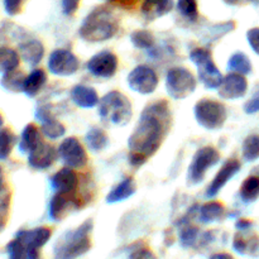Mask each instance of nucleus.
<instances>
[{"instance_id":"nucleus-1","label":"nucleus","mask_w":259,"mask_h":259,"mask_svg":"<svg viewBox=\"0 0 259 259\" xmlns=\"http://www.w3.org/2000/svg\"><path fill=\"white\" fill-rule=\"evenodd\" d=\"M169 121L171 115L166 101H157L144 109L128 141L129 162L133 166H141L156 153L168 131Z\"/></svg>"},{"instance_id":"nucleus-7","label":"nucleus","mask_w":259,"mask_h":259,"mask_svg":"<svg viewBox=\"0 0 259 259\" xmlns=\"http://www.w3.org/2000/svg\"><path fill=\"white\" fill-rule=\"evenodd\" d=\"M166 88L172 99L182 100L194 93L196 89V80L187 68L174 67L167 73Z\"/></svg>"},{"instance_id":"nucleus-24","label":"nucleus","mask_w":259,"mask_h":259,"mask_svg":"<svg viewBox=\"0 0 259 259\" xmlns=\"http://www.w3.org/2000/svg\"><path fill=\"white\" fill-rule=\"evenodd\" d=\"M136 192V184H134L133 179H125L116 185L113 190L106 196V201L109 204H115V202L125 201L126 199L132 196Z\"/></svg>"},{"instance_id":"nucleus-45","label":"nucleus","mask_w":259,"mask_h":259,"mask_svg":"<svg viewBox=\"0 0 259 259\" xmlns=\"http://www.w3.org/2000/svg\"><path fill=\"white\" fill-rule=\"evenodd\" d=\"M210 259H234L230 254L228 253H218V254H214Z\"/></svg>"},{"instance_id":"nucleus-43","label":"nucleus","mask_w":259,"mask_h":259,"mask_svg":"<svg viewBox=\"0 0 259 259\" xmlns=\"http://www.w3.org/2000/svg\"><path fill=\"white\" fill-rule=\"evenodd\" d=\"M245 111L247 113H255V111L259 110V96L257 98H253L252 100L248 101L244 106Z\"/></svg>"},{"instance_id":"nucleus-28","label":"nucleus","mask_w":259,"mask_h":259,"mask_svg":"<svg viewBox=\"0 0 259 259\" xmlns=\"http://www.w3.org/2000/svg\"><path fill=\"white\" fill-rule=\"evenodd\" d=\"M17 143V137L9 128L0 129V161H7Z\"/></svg>"},{"instance_id":"nucleus-46","label":"nucleus","mask_w":259,"mask_h":259,"mask_svg":"<svg viewBox=\"0 0 259 259\" xmlns=\"http://www.w3.org/2000/svg\"><path fill=\"white\" fill-rule=\"evenodd\" d=\"M249 223H247L245 222V220H239V222L237 223V228L238 229H242V230H244V229H247L248 227H249Z\"/></svg>"},{"instance_id":"nucleus-33","label":"nucleus","mask_w":259,"mask_h":259,"mask_svg":"<svg viewBox=\"0 0 259 259\" xmlns=\"http://www.w3.org/2000/svg\"><path fill=\"white\" fill-rule=\"evenodd\" d=\"M177 9H179L180 14H182L186 19L192 20V22L197 20V18H199L197 0H179Z\"/></svg>"},{"instance_id":"nucleus-30","label":"nucleus","mask_w":259,"mask_h":259,"mask_svg":"<svg viewBox=\"0 0 259 259\" xmlns=\"http://www.w3.org/2000/svg\"><path fill=\"white\" fill-rule=\"evenodd\" d=\"M40 131L45 134V137H47L48 139H53V141L61 138L66 133L65 125L62 123H60V121L56 120L55 118L43 121Z\"/></svg>"},{"instance_id":"nucleus-26","label":"nucleus","mask_w":259,"mask_h":259,"mask_svg":"<svg viewBox=\"0 0 259 259\" xmlns=\"http://www.w3.org/2000/svg\"><path fill=\"white\" fill-rule=\"evenodd\" d=\"M224 214V206L218 201H210L202 205L199 210L200 222L205 223H214L219 222Z\"/></svg>"},{"instance_id":"nucleus-18","label":"nucleus","mask_w":259,"mask_h":259,"mask_svg":"<svg viewBox=\"0 0 259 259\" xmlns=\"http://www.w3.org/2000/svg\"><path fill=\"white\" fill-rule=\"evenodd\" d=\"M52 232L50 228L40 227L30 230H22L17 234V238H19L25 244L27 249L39 250L46 243L50 240Z\"/></svg>"},{"instance_id":"nucleus-31","label":"nucleus","mask_w":259,"mask_h":259,"mask_svg":"<svg viewBox=\"0 0 259 259\" xmlns=\"http://www.w3.org/2000/svg\"><path fill=\"white\" fill-rule=\"evenodd\" d=\"M228 67L229 70L234 71V72L240 73V75H245V73H249L250 72V66L249 60H248L247 56L244 53H234V55L230 57L229 62H228Z\"/></svg>"},{"instance_id":"nucleus-3","label":"nucleus","mask_w":259,"mask_h":259,"mask_svg":"<svg viewBox=\"0 0 259 259\" xmlns=\"http://www.w3.org/2000/svg\"><path fill=\"white\" fill-rule=\"evenodd\" d=\"M93 222L88 220L77 229L68 232L61 238L55 247L56 259H76L85 254L91 247Z\"/></svg>"},{"instance_id":"nucleus-42","label":"nucleus","mask_w":259,"mask_h":259,"mask_svg":"<svg viewBox=\"0 0 259 259\" xmlns=\"http://www.w3.org/2000/svg\"><path fill=\"white\" fill-rule=\"evenodd\" d=\"M129 259H156L153 253L148 249H138L129 257Z\"/></svg>"},{"instance_id":"nucleus-13","label":"nucleus","mask_w":259,"mask_h":259,"mask_svg":"<svg viewBox=\"0 0 259 259\" xmlns=\"http://www.w3.org/2000/svg\"><path fill=\"white\" fill-rule=\"evenodd\" d=\"M240 169V163L237 159H229V161L225 162L223 164L222 168L219 169V172L217 174V176L214 177V180L211 181V184L209 185L206 191V196L209 199L215 197L220 192V190L227 185V182L230 179L235 176L238 174V171Z\"/></svg>"},{"instance_id":"nucleus-15","label":"nucleus","mask_w":259,"mask_h":259,"mask_svg":"<svg viewBox=\"0 0 259 259\" xmlns=\"http://www.w3.org/2000/svg\"><path fill=\"white\" fill-rule=\"evenodd\" d=\"M55 148L48 143H45V142H42L34 151H32L28 154V164L32 168L39 169V171L50 168L53 164V162H55Z\"/></svg>"},{"instance_id":"nucleus-2","label":"nucleus","mask_w":259,"mask_h":259,"mask_svg":"<svg viewBox=\"0 0 259 259\" xmlns=\"http://www.w3.org/2000/svg\"><path fill=\"white\" fill-rule=\"evenodd\" d=\"M118 32V20L115 15L105 7L95 8L81 24L78 34L88 42H104Z\"/></svg>"},{"instance_id":"nucleus-25","label":"nucleus","mask_w":259,"mask_h":259,"mask_svg":"<svg viewBox=\"0 0 259 259\" xmlns=\"http://www.w3.org/2000/svg\"><path fill=\"white\" fill-rule=\"evenodd\" d=\"M20 62V55L9 47H0V73H7L17 70Z\"/></svg>"},{"instance_id":"nucleus-6","label":"nucleus","mask_w":259,"mask_h":259,"mask_svg":"<svg viewBox=\"0 0 259 259\" xmlns=\"http://www.w3.org/2000/svg\"><path fill=\"white\" fill-rule=\"evenodd\" d=\"M195 116L202 128L207 131H218L227 120V109L219 101L202 99L195 105Z\"/></svg>"},{"instance_id":"nucleus-5","label":"nucleus","mask_w":259,"mask_h":259,"mask_svg":"<svg viewBox=\"0 0 259 259\" xmlns=\"http://www.w3.org/2000/svg\"><path fill=\"white\" fill-rule=\"evenodd\" d=\"M190 60L197 66L199 78L207 89H219L223 75L212 61L211 52L206 48H196L190 53Z\"/></svg>"},{"instance_id":"nucleus-17","label":"nucleus","mask_w":259,"mask_h":259,"mask_svg":"<svg viewBox=\"0 0 259 259\" xmlns=\"http://www.w3.org/2000/svg\"><path fill=\"white\" fill-rule=\"evenodd\" d=\"M51 185L61 194H72L78 186V177L72 168L65 167L51 177Z\"/></svg>"},{"instance_id":"nucleus-38","label":"nucleus","mask_w":259,"mask_h":259,"mask_svg":"<svg viewBox=\"0 0 259 259\" xmlns=\"http://www.w3.org/2000/svg\"><path fill=\"white\" fill-rule=\"evenodd\" d=\"M197 237H199V229L197 228H185L181 232V243L185 247H191L196 243Z\"/></svg>"},{"instance_id":"nucleus-47","label":"nucleus","mask_w":259,"mask_h":259,"mask_svg":"<svg viewBox=\"0 0 259 259\" xmlns=\"http://www.w3.org/2000/svg\"><path fill=\"white\" fill-rule=\"evenodd\" d=\"M4 187V172H3V168L0 167V191H2Z\"/></svg>"},{"instance_id":"nucleus-39","label":"nucleus","mask_w":259,"mask_h":259,"mask_svg":"<svg viewBox=\"0 0 259 259\" xmlns=\"http://www.w3.org/2000/svg\"><path fill=\"white\" fill-rule=\"evenodd\" d=\"M27 0H3L4 10L8 15H17L22 12L23 5Z\"/></svg>"},{"instance_id":"nucleus-44","label":"nucleus","mask_w":259,"mask_h":259,"mask_svg":"<svg viewBox=\"0 0 259 259\" xmlns=\"http://www.w3.org/2000/svg\"><path fill=\"white\" fill-rule=\"evenodd\" d=\"M109 2H113L114 4L119 5V7L129 9V8H133L134 5H137V3H138L139 0H109Z\"/></svg>"},{"instance_id":"nucleus-22","label":"nucleus","mask_w":259,"mask_h":259,"mask_svg":"<svg viewBox=\"0 0 259 259\" xmlns=\"http://www.w3.org/2000/svg\"><path fill=\"white\" fill-rule=\"evenodd\" d=\"M42 136L40 132L34 124H28L23 129L22 136L19 138V151L22 153H28L34 151L40 143H42Z\"/></svg>"},{"instance_id":"nucleus-21","label":"nucleus","mask_w":259,"mask_h":259,"mask_svg":"<svg viewBox=\"0 0 259 259\" xmlns=\"http://www.w3.org/2000/svg\"><path fill=\"white\" fill-rule=\"evenodd\" d=\"M174 9V0H144L142 14L148 20H154L168 14Z\"/></svg>"},{"instance_id":"nucleus-35","label":"nucleus","mask_w":259,"mask_h":259,"mask_svg":"<svg viewBox=\"0 0 259 259\" xmlns=\"http://www.w3.org/2000/svg\"><path fill=\"white\" fill-rule=\"evenodd\" d=\"M243 156L247 161H254L259 157V137L250 136L243 143Z\"/></svg>"},{"instance_id":"nucleus-36","label":"nucleus","mask_w":259,"mask_h":259,"mask_svg":"<svg viewBox=\"0 0 259 259\" xmlns=\"http://www.w3.org/2000/svg\"><path fill=\"white\" fill-rule=\"evenodd\" d=\"M8 254H9L8 259H28L27 247L17 237L8 244Z\"/></svg>"},{"instance_id":"nucleus-49","label":"nucleus","mask_w":259,"mask_h":259,"mask_svg":"<svg viewBox=\"0 0 259 259\" xmlns=\"http://www.w3.org/2000/svg\"><path fill=\"white\" fill-rule=\"evenodd\" d=\"M230 2H232V0H230Z\"/></svg>"},{"instance_id":"nucleus-27","label":"nucleus","mask_w":259,"mask_h":259,"mask_svg":"<svg viewBox=\"0 0 259 259\" xmlns=\"http://www.w3.org/2000/svg\"><path fill=\"white\" fill-rule=\"evenodd\" d=\"M85 141L89 148L93 152L103 151L108 146V136H106L103 129L96 128V126H94L88 132Z\"/></svg>"},{"instance_id":"nucleus-23","label":"nucleus","mask_w":259,"mask_h":259,"mask_svg":"<svg viewBox=\"0 0 259 259\" xmlns=\"http://www.w3.org/2000/svg\"><path fill=\"white\" fill-rule=\"evenodd\" d=\"M46 81H47V76H46L45 71L40 70V68L33 70L29 75L25 76L24 85H23V93L27 96H29V98H33V96H35L42 90Z\"/></svg>"},{"instance_id":"nucleus-37","label":"nucleus","mask_w":259,"mask_h":259,"mask_svg":"<svg viewBox=\"0 0 259 259\" xmlns=\"http://www.w3.org/2000/svg\"><path fill=\"white\" fill-rule=\"evenodd\" d=\"M9 207H10V191L4 187L0 191V230L5 227L8 220V215H9Z\"/></svg>"},{"instance_id":"nucleus-19","label":"nucleus","mask_w":259,"mask_h":259,"mask_svg":"<svg viewBox=\"0 0 259 259\" xmlns=\"http://www.w3.org/2000/svg\"><path fill=\"white\" fill-rule=\"evenodd\" d=\"M19 55L20 58H23L28 65L35 66L45 56V47L38 39L24 40L19 45Z\"/></svg>"},{"instance_id":"nucleus-14","label":"nucleus","mask_w":259,"mask_h":259,"mask_svg":"<svg viewBox=\"0 0 259 259\" xmlns=\"http://www.w3.org/2000/svg\"><path fill=\"white\" fill-rule=\"evenodd\" d=\"M247 91V80L240 73H230L223 78L219 88L220 98L227 100H235L244 96Z\"/></svg>"},{"instance_id":"nucleus-41","label":"nucleus","mask_w":259,"mask_h":259,"mask_svg":"<svg viewBox=\"0 0 259 259\" xmlns=\"http://www.w3.org/2000/svg\"><path fill=\"white\" fill-rule=\"evenodd\" d=\"M248 40H249V45L252 46L253 50L259 55V28L250 29L248 32Z\"/></svg>"},{"instance_id":"nucleus-16","label":"nucleus","mask_w":259,"mask_h":259,"mask_svg":"<svg viewBox=\"0 0 259 259\" xmlns=\"http://www.w3.org/2000/svg\"><path fill=\"white\" fill-rule=\"evenodd\" d=\"M70 194H61L57 192L55 196L52 197L50 202V210H48V215L53 222H61L65 219L72 209L78 207V204L76 200L68 197Z\"/></svg>"},{"instance_id":"nucleus-40","label":"nucleus","mask_w":259,"mask_h":259,"mask_svg":"<svg viewBox=\"0 0 259 259\" xmlns=\"http://www.w3.org/2000/svg\"><path fill=\"white\" fill-rule=\"evenodd\" d=\"M81 0H61L62 10L66 15H72L78 9Z\"/></svg>"},{"instance_id":"nucleus-8","label":"nucleus","mask_w":259,"mask_h":259,"mask_svg":"<svg viewBox=\"0 0 259 259\" xmlns=\"http://www.w3.org/2000/svg\"><path fill=\"white\" fill-rule=\"evenodd\" d=\"M220 161V154L212 147H204L195 153L187 174L189 185H197L204 180L210 167H214Z\"/></svg>"},{"instance_id":"nucleus-20","label":"nucleus","mask_w":259,"mask_h":259,"mask_svg":"<svg viewBox=\"0 0 259 259\" xmlns=\"http://www.w3.org/2000/svg\"><path fill=\"white\" fill-rule=\"evenodd\" d=\"M71 99L77 106L83 109L94 108L99 103L98 93L90 86L76 85L71 90Z\"/></svg>"},{"instance_id":"nucleus-34","label":"nucleus","mask_w":259,"mask_h":259,"mask_svg":"<svg viewBox=\"0 0 259 259\" xmlns=\"http://www.w3.org/2000/svg\"><path fill=\"white\" fill-rule=\"evenodd\" d=\"M131 39L136 47L142 48V50H148L152 48L154 45L153 34L148 30H136L131 35Z\"/></svg>"},{"instance_id":"nucleus-48","label":"nucleus","mask_w":259,"mask_h":259,"mask_svg":"<svg viewBox=\"0 0 259 259\" xmlns=\"http://www.w3.org/2000/svg\"><path fill=\"white\" fill-rule=\"evenodd\" d=\"M3 125H4V118H3V115L0 114V129L3 128Z\"/></svg>"},{"instance_id":"nucleus-29","label":"nucleus","mask_w":259,"mask_h":259,"mask_svg":"<svg viewBox=\"0 0 259 259\" xmlns=\"http://www.w3.org/2000/svg\"><path fill=\"white\" fill-rule=\"evenodd\" d=\"M24 80L25 76L23 75V72H20L18 70H13L10 72H7L3 75L2 86L5 90L18 93V91H23Z\"/></svg>"},{"instance_id":"nucleus-11","label":"nucleus","mask_w":259,"mask_h":259,"mask_svg":"<svg viewBox=\"0 0 259 259\" xmlns=\"http://www.w3.org/2000/svg\"><path fill=\"white\" fill-rule=\"evenodd\" d=\"M78 62L77 57L68 50L53 51L48 58V70L56 76H71L77 72Z\"/></svg>"},{"instance_id":"nucleus-32","label":"nucleus","mask_w":259,"mask_h":259,"mask_svg":"<svg viewBox=\"0 0 259 259\" xmlns=\"http://www.w3.org/2000/svg\"><path fill=\"white\" fill-rule=\"evenodd\" d=\"M240 196L245 202L254 201L259 196V179L249 177L240 187Z\"/></svg>"},{"instance_id":"nucleus-9","label":"nucleus","mask_w":259,"mask_h":259,"mask_svg":"<svg viewBox=\"0 0 259 259\" xmlns=\"http://www.w3.org/2000/svg\"><path fill=\"white\" fill-rule=\"evenodd\" d=\"M128 85L136 93L148 95L158 86V76L149 66L139 65L128 75Z\"/></svg>"},{"instance_id":"nucleus-10","label":"nucleus","mask_w":259,"mask_h":259,"mask_svg":"<svg viewBox=\"0 0 259 259\" xmlns=\"http://www.w3.org/2000/svg\"><path fill=\"white\" fill-rule=\"evenodd\" d=\"M61 161L70 168H82L88 163V153L75 137L66 138L57 151Z\"/></svg>"},{"instance_id":"nucleus-12","label":"nucleus","mask_w":259,"mask_h":259,"mask_svg":"<svg viewBox=\"0 0 259 259\" xmlns=\"http://www.w3.org/2000/svg\"><path fill=\"white\" fill-rule=\"evenodd\" d=\"M94 76L101 78H110L118 70V57L110 51H103L94 55L86 65Z\"/></svg>"},{"instance_id":"nucleus-4","label":"nucleus","mask_w":259,"mask_h":259,"mask_svg":"<svg viewBox=\"0 0 259 259\" xmlns=\"http://www.w3.org/2000/svg\"><path fill=\"white\" fill-rule=\"evenodd\" d=\"M99 114L104 120H109L116 125H125L132 118V104L124 94L110 91L101 98Z\"/></svg>"}]
</instances>
